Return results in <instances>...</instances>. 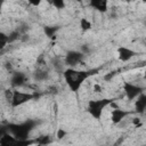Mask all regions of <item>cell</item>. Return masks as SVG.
<instances>
[{
	"instance_id": "14",
	"label": "cell",
	"mask_w": 146,
	"mask_h": 146,
	"mask_svg": "<svg viewBox=\"0 0 146 146\" xmlns=\"http://www.w3.org/2000/svg\"><path fill=\"white\" fill-rule=\"evenodd\" d=\"M59 29L60 27L58 25H47V26L43 27V32H44V34H46L47 38L54 39L55 35H56V33L59 31Z\"/></svg>"
},
{
	"instance_id": "21",
	"label": "cell",
	"mask_w": 146,
	"mask_h": 146,
	"mask_svg": "<svg viewBox=\"0 0 146 146\" xmlns=\"http://www.w3.org/2000/svg\"><path fill=\"white\" fill-rule=\"evenodd\" d=\"M6 133H7V128H6V125L0 123V139H1Z\"/></svg>"
},
{
	"instance_id": "3",
	"label": "cell",
	"mask_w": 146,
	"mask_h": 146,
	"mask_svg": "<svg viewBox=\"0 0 146 146\" xmlns=\"http://www.w3.org/2000/svg\"><path fill=\"white\" fill-rule=\"evenodd\" d=\"M113 103L112 98H98V99H92L88 102L87 105V112L90 116H92L95 120H100L104 110Z\"/></svg>"
},
{
	"instance_id": "2",
	"label": "cell",
	"mask_w": 146,
	"mask_h": 146,
	"mask_svg": "<svg viewBox=\"0 0 146 146\" xmlns=\"http://www.w3.org/2000/svg\"><path fill=\"white\" fill-rule=\"evenodd\" d=\"M40 122L34 119H29L22 122H16V123H8L6 124L7 132L11 135L13 137L21 139V140H27L30 139L31 132L35 129V127Z\"/></svg>"
},
{
	"instance_id": "13",
	"label": "cell",
	"mask_w": 146,
	"mask_h": 146,
	"mask_svg": "<svg viewBox=\"0 0 146 146\" xmlns=\"http://www.w3.org/2000/svg\"><path fill=\"white\" fill-rule=\"evenodd\" d=\"M33 79H34L35 81H39V82L46 81V80L49 79V73H48V71H46V70L36 68V70L33 72Z\"/></svg>"
},
{
	"instance_id": "11",
	"label": "cell",
	"mask_w": 146,
	"mask_h": 146,
	"mask_svg": "<svg viewBox=\"0 0 146 146\" xmlns=\"http://www.w3.org/2000/svg\"><path fill=\"white\" fill-rule=\"evenodd\" d=\"M145 110H146V95H145V92H143V94H140L136 98V102H135V112L137 114L143 115L145 113Z\"/></svg>"
},
{
	"instance_id": "5",
	"label": "cell",
	"mask_w": 146,
	"mask_h": 146,
	"mask_svg": "<svg viewBox=\"0 0 146 146\" xmlns=\"http://www.w3.org/2000/svg\"><path fill=\"white\" fill-rule=\"evenodd\" d=\"M34 98V95L31 92H25V91H21L17 89L13 90V96H11V100H10V105L11 107H18L24 105L25 103L32 100Z\"/></svg>"
},
{
	"instance_id": "9",
	"label": "cell",
	"mask_w": 146,
	"mask_h": 146,
	"mask_svg": "<svg viewBox=\"0 0 146 146\" xmlns=\"http://www.w3.org/2000/svg\"><path fill=\"white\" fill-rule=\"evenodd\" d=\"M136 55H137V52L135 50H132L131 48H128L125 46H120L117 48V57L121 62H129Z\"/></svg>"
},
{
	"instance_id": "4",
	"label": "cell",
	"mask_w": 146,
	"mask_h": 146,
	"mask_svg": "<svg viewBox=\"0 0 146 146\" xmlns=\"http://www.w3.org/2000/svg\"><path fill=\"white\" fill-rule=\"evenodd\" d=\"M84 54L80 50H68L66 51L65 56H64V65L68 66L70 68H75V66H78L80 63H82V60L84 59Z\"/></svg>"
},
{
	"instance_id": "10",
	"label": "cell",
	"mask_w": 146,
	"mask_h": 146,
	"mask_svg": "<svg viewBox=\"0 0 146 146\" xmlns=\"http://www.w3.org/2000/svg\"><path fill=\"white\" fill-rule=\"evenodd\" d=\"M128 115H130V112H129V111L117 107V108H114V110L111 112V121H112L114 124H119V123L122 122Z\"/></svg>"
},
{
	"instance_id": "8",
	"label": "cell",
	"mask_w": 146,
	"mask_h": 146,
	"mask_svg": "<svg viewBox=\"0 0 146 146\" xmlns=\"http://www.w3.org/2000/svg\"><path fill=\"white\" fill-rule=\"evenodd\" d=\"M26 80H27V75L24 72H22V71L14 72L11 74V76H10V86L13 88H15V89L19 88V87L25 84Z\"/></svg>"
},
{
	"instance_id": "18",
	"label": "cell",
	"mask_w": 146,
	"mask_h": 146,
	"mask_svg": "<svg viewBox=\"0 0 146 146\" xmlns=\"http://www.w3.org/2000/svg\"><path fill=\"white\" fill-rule=\"evenodd\" d=\"M35 143H39L40 145H47L50 143V137L49 136H41L40 138L35 139Z\"/></svg>"
},
{
	"instance_id": "22",
	"label": "cell",
	"mask_w": 146,
	"mask_h": 146,
	"mask_svg": "<svg viewBox=\"0 0 146 146\" xmlns=\"http://www.w3.org/2000/svg\"><path fill=\"white\" fill-rule=\"evenodd\" d=\"M2 6H3V1H2V0H0V13L2 11Z\"/></svg>"
},
{
	"instance_id": "23",
	"label": "cell",
	"mask_w": 146,
	"mask_h": 146,
	"mask_svg": "<svg viewBox=\"0 0 146 146\" xmlns=\"http://www.w3.org/2000/svg\"><path fill=\"white\" fill-rule=\"evenodd\" d=\"M31 5H33V6H39V5H40V1H36V2H31Z\"/></svg>"
},
{
	"instance_id": "1",
	"label": "cell",
	"mask_w": 146,
	"mask_h": 146,
	"mask_svg": "<svg viewBox=\"0 0 146 146\" xmlns=\"http://www.w3.org/2000/svg\"><path fill=\"white\" fill-rule=\"evenodd\" d=\"M99 68H90V70H78V68H65L63 71L64 80L73 92H78L83 84V82L90 76L97 74Z\"/></svg>"
},
{
	"instance_id": "16",
	"label": "cell",
	"mask_w": 146,
	"mask_h": 146,
	"mask_svg": "<svg viewBox=\"0 0 146 146\" xmlns=\"http://www.w3.org/2000/svg\"><path fill=\"white\" fill-rule=\"evenodd\" d=\"M80 27L82 31H88L92 27V24L88 18H81L80 19Z\"/></svg>"
},
{
	"instance_id": "15",
	"label": "cell",
	"mask_w": 146,
	"mask_h": 146,
	"mask_svg": "<svg viewBox=\"0 0 146 146\" xmlns=\"http://www.w3.org/2000/svg\"><path fill=\"white\" fill-rule=\"evenodd\" d=\"M21 36V32L18 30H13L10 33H8V43H13L14 41L18 40Z\"/></svg>"
},
{
	"instance_id": "7",
	"label": "cell",
	"mask_w": 146,
	"mask_h": 146,
	"mask_svg": "<svg viewBox=\"0 0 146 146\" xmlns=\"http://www.w3.org/2000/svg\"><path fill=\"white\" fill-rule=\"evenodd\" d=\"M34 143L35 140L33 139H27V140L17 139L11 135H9L8 132L0 139V146H31Z\"/></svg>"
},
{
	"instance_id": "12",
	"label": "cell",
	"mask_w": 146,
	"mask_h": 146,
	"mask_svg": "<svg viewBox=\"0 0 146 146\" xmlns=\"http://www.w3.org/2000/svg\"><path fill=\"white\" fill-rule=\"evenodd\" d=\"M89 6L99 13H106L108 10V1L106 0H91Z\"/></svg>"
},
{
	"instance_id": "20",
	"label": "cell",
	"mask_w": 146,
	"mask_h": 146,
	"mask_svg": "<svg viewBox=\"0 0 146 146\" xmlns=\"http://www.w3.org/2000/svg\"><path fill=\"white\" fill-rule=\"evenodd\" d=\"M66 131L64 130V129H62V128H59L58 130H57V135H56V137L58 138V139H62V138H64L65 136H66Z\"/></svg>"
},
{
	"instance_id": "19",
	"label": "cell",
	"mask_w": 146,
	"mask_h": 146,
	"mask_svg": "<svg viewBox=\"0 0 146 146\" xmlns=\"http://www.w3.org/2000/svg\"><path fill=\"white\" fill-rule=\"evenodd\" d=\"M51 5L55 6L57 9H63V8L65 7V2L62 1V0H55V1L51 2Z\"/></svg>"
},
{
	"instance_id": "6",
	"label": "cell",
	"mask_w": 146,
	"mask_h": 146,
	"mask_svg": "<svg viewBox=\"0 0 146 146\" xmlns=\"http://www.w3.org/2000/svg\"><path fill=\"white\" fill-rule=\"evenodd\" d=\"M144 90H145V88L139 84L128 82V81H125L123 83V91H124V95L128 98V100H135L140 94L144 92Z\"/></svg>"
},
{
	"instance_id": "17",
	"label": "cell",
	"mask_w": 146,
	"mask_h": 146,
	"mask_svg": "<svg viewBox=\"0 0 146 146\" xmlns=\"http://www.w3.org/2000/svg\"><path fill=\"white\" fill-rule=\"evenodd\" d=\"M7 44H8V34L0 31V50L5 49Z\"/></svg>"
}]
</instances>
